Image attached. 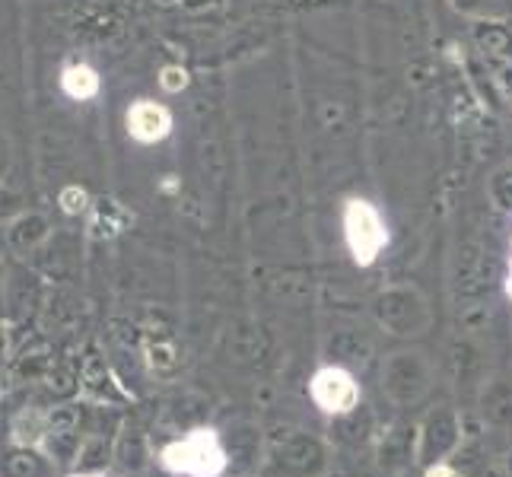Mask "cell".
Listing matches in <instances>:
<instances>
[{
  "label": "cell",
  "mask_w": 512,
  "mask_h": 477,
  "mask_svg": "<svg viewBox=\"0 0 512 477\" xmlns=\"http://www.w3.org/2000/svg\"><path fill=\"white\" fill-rule=\"evenodd\" d=\"M0 477H55L51 458L35 446H10L0 455Z\"/></svg>",
  "instance_id": "8992f818"
},
{
  "label": "cell",
  "mask_w": 512,
  "mask_h": 477,
  "mask_svg": "<svg viewBox=\"0 0 512 477\" xmlns=\"http://www.w3.org/2000/svg\"><path fill=\"white\" fill-rule=\"evenodd\" d=\"M102 462H109V446H105V439H99V436L86 439V443L80 446V452H77L80 474H96L102 468Z\"/></svg>",
  "instance_id": "9c48e42d"
},
{
  "label": "cell",
  "mask_w": 512,
  "mask_h": 477,
  "mask_svg": "<svg viewBox=\"0 0 512 477\" xmlns=\"http://www.w3.org/2000/svg\"><path fill=\"white\" fill-rule=\"evenodd\" d=\"M309 398L312 404L328 417H344L353 414L363 401V388L357 376L344 366H322L315 369L309 379Z\"/></svg>",
  "instance_id": "3957f363"
},
{
  "label": "cell",
  "mask_w": 512,
  "mask_h": 477,
  "mask_svg": "<svg viewBox=\"0 0 512 477\" xmlns=\"http://www.w3.org/2000/svg\"><path fill=\"white\" fill-rule=\"evenodd\" d=\"M423 477H462V471H455L452 465L439 462V465H430V468H427V474H423Z\"/></svg>",
  "instance_id": "5bb4252c"
},
{
  "label": "cell",
  "mask_w": 512,
  "mask_h": 477,
  "mask_svg": "<svg viewBox=\"0 0 512 477\" xmlns=\"http://www.w3.org/2000/svg\"><path fill=\"white\" fill-rule=\"evenodd\" d=\"M102 90V77L96 74V67L74 61L61 70V93L74 102H90Z\"/></svg>",
  "instance_id": "ba28073f"
},
{
  "label": "cell",
  "mask_w": 512,
  "mask_h": 477,
  "mask_svg": "<svg viewBox=\"0 0 512 477\" xmlns=\"http://www.w3.org/2000/svg\"><path fill=\"white\" fill-rule=\"evenodd\" d=\"M188 70L185 67H179V64H166L163 70H160V86H163V90L166 93H182L185 90V86H188Z\"/></svg>",
  "instance_id": "7c38bea8"
},
{
  "label": "cell",
  "mask_w": 512,
  "mask_h": 477,
  "mask_svg": "<svg viewBox=\"0 0 512 477\" xmlns=\"http://www.w3.org/2000/svg\"><path fill=\"white\" fill-rule=\"evenodd\" d=\"M45 373V353H32V360H20V376H42Z\"/></svg>",
  "instance_id": "4fadbf2b"
},
{
  "label": "cell",
  "mask_w": 512,
  "mask_h": 477,
  "mask_svg": "<svg viewBox=\"0 0 512 477\" xmlns=\"http://www.w3.org/2000/svg\"><path fill=\"white\" fill-rule=\"evenodd\" d=\"M45 433H80V408L77 404H58L45 417Z\"/></svg>",
  "instance_id": "30bf717a"
},
{
  "label": "cell",
  "mask_w": 512,
  "mask_h": 477,
  "mask_svg": "<svg viewBox=\"0 0 512 477\" xmlns=\"http://www.w3.org/2000/svg\"><path fill=\"white\" fill-rule=\"evenodd\" d=\"M160 465L179 477H220L229 468V452L214 427H194L160 452Z\"/></svg>",
  "instance_id": "6da1fadb"
},
{
  "label": "cell",
  "mask_w": 512,
  "mask_h": 477,
  "mask_svg": "<svg viewBox=\"0 0 512 477\" xmlns=\"http://www.w3.org/2000/svg\"><path fill=\"white\" fill-rule=\"evenodd\" d=\"M58 204H61L64 214L80 217V214H86V210H90V194H86L80 185H64L61 194H58Z\"/></svg>",
  "instance_id": "8fae6325"
},
{
  "label": "cell",
  "mask_w": 512,
  "mask_h": 477,
  "mask_svg": "<svg viewBox=\"0 0 512 477\" xmlns=\"http://www.w3.org/2000/svg\"><path fill=\"white\" fill-rule=\"evenodd\" d=\"M344 239L357 268H373L379 261V255L388 249V226L373 201L366 198L344 201Z\"/></svg>",
  "instance_id": "7a4b0ae2"
},
{
  "label": "cell",
  "mask_w": 512,
  "mask_h": 477,
  "mask_svg": "<svg viewBox=\"0 0 512 477\" xmlns=\"http://www.w3.org/2000/svg\"><path fill=\"white\" fill-rule=\"evenodd\" d=\"M48 236H51V223L45 214H39V210H26V214L10 220V226H7V245L16 255L35 252L39 245L48 242Z\"/></svg>",
  "instance_id": "5b68a950"
},
{
  "label": "cell",
  "mask_w": 512,
  "mask_h": 477,
  "mask_svg": "<svg viewBox=\"0 0 512 477\" xmlns=\"http://www.w3.org/2000/svg\"><path fill=\"white\" fill-rule=\"evenodd\" d=\"M506 296L512 299V258H509V271H506Z\"/></svg>",
  "instance_id": "9a60e30c"
},
{
  "label": "cell",
  "mask_w": 512,
  "mask_h": 477,
  "mask_svg": "<svg viewBox=\"0 0 512 477\" xmlns=\"http://www.w3.org/2000/svg\"><path fill=\"white\" fill-rule=\"evenodd\" d=\"M125 128L137 144H144V147L160 144V140H166L172 134V112L163 102L137 99V102H131V109L125 115Z\"/></svg>",
  "instance_id": "277c9868"
},
{
  "label": "cell",
  "mask_w": 512,
  "mask_h": 477,
  "mask_svg": "<svg viewBox=\"0 0 512 477\" xmlns=\"http://www.w3.org/2000/svg\"><path fill=\"white\" fill-rule=\"evenodd\" d=\"M35 306H39V277L26 271H13L7 277L4 309L10 312V318H26Z\"/></svg>",
  "instance_id": "52a82bcc"
},
{
  "label": "cell",
  "mask_w": 512,
  "mask_h": 477,
  "mask_svg": "<svg viewBox=\"0 0 512 477\" xmlns=\"http://www.w3.org/2000/svg\"><path fill=\"white\" fill-rule=\"evenodd\" d=\"M80 477H99V474H80Z\"/></svg>",
  "instance_id": "2e32d148"
}]
</instances>
